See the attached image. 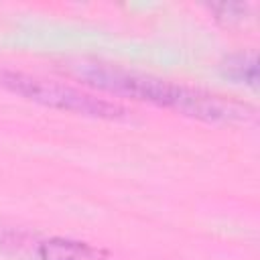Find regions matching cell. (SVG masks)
Segmentation results:
<instances>
[{
  "instance_id": "2",
  "label": "cell",
  "mask_w": 260,
  "mask_h": 260,
  "mask_svg": "<svg viewBox=\"0 0 260 260\" xmlns=\"http://www.w3.org/2000/svg\"><path fill=\"white\" fill-rule=\"evenodd\" d=\"M0 87L6 91H12L16 95H22L30 102L57 108L63 112H73L79 116H91V118H104V120H122L126 118V110L118 102H110L104 98H98L93 93L81 91L77 87L57 83L51 79H43L39 75L12 71V69H0Z\"/></svg>"
},
{
  "instance_id": "1",
  "label": "cell",
  "mask_w": 260,
  "mask_h": 260,
  "mask_svg": "<svg viewBox=\"0 0 260 260\" xmlns=\"http://www.w3.org/2000/svg\"><path fill=\"white\" fill-rule=\"evenodd\" d=\"M71 69L79 79H83L85 83H91L93 87H100L116 95H128L134 100L165 106L197 120H205V122H242L244 120L246 122L252 116V112H248V108L242 104H236L219 95L193 89L181 83L128 71L116 65H108L100 61H79L71 65Z\"/></svg>"
},
{
  "instance_id": "4",
  "label": "cell",
  "mask_w": 260,
  "mask_h": 260,
  "mask_svg": "<svg viewBox=\"0 0 260 260\" xmlns=\"http://www.w3.org/2000/svg\"><path fill=\"white\" fill-rule=\"evenodd\" d=\"M223 73L238 83L256 85L258 83V63L252 55H234L225 61Z\"/></svg>"
},
{
  "instance_id": "3",
  "label": "cell",
  "mask_w": 260,
  "mask_h": 260,
  "mask_svg": "<svg viewBox=\"0 0 260 260\" xmlns=\"http://www.w3.org/2000/svg\"><path fill=\"white\" fill-rule=\"evenodd\" d=\"M39 256L41 260H104L95 248L65 238H53L43 242L39 248Z\"/></svg>"
}]
</instances>
